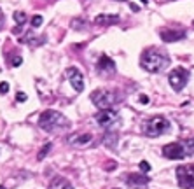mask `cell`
I'll list each match as a JSON object with an SVG mask.
<instances>
[{
    "label": "cell",
    "mask_w": 194,
    "mask_h": 189,
    "mask_svg": "<svg viewBox=\"0 0 194 189\" xmlns=\"http://www.w3.org/2000/svg\"><path fill=\"white\" fill-rule=\"evenodd\" d=\"M91 140H93L91 133H72V135L68 137V144H70V146H75V147L87 146Z\"/></svg>",
    "instance_id": "11"
},
{
    "label": "cell",
    "mask_w": 194,
    "mask_h": 189,
    "mask_svg": "<svg viewBox=\"0 0 194 189\" xmlns=\"http://www.w3.org/2000/svg\"><path fill=\"white\" fill-rule=\"evenodd\" d=\"M140 103L147 105V103H149V97H147V95H140Z\"/></svg>",
    "instance_id": "23"
},
{
    "label": "cell",
    "mask_w": 194,
    "mask_h": 189,
    "mask_svg": "<svg viewBox=\"0 0 194 189\" xmlns=\"http://www.w3.org/2000/svg\"><path fill=\"white\" fill-rule=\"evenodd\" d=\"M163 154L166 159H184V158L194 154V140L187 138L182 142H172L163 147Z\"/></svg>",
    "instance_id": "3"
},
{
    "label": "cell",
    "mask_w": 194,
    "mask_h": 189,
    "mask_svg": "<svg viewBox=\"0 0 194 189\" xmlns=\"http://www.w3.org/2000/svg\"><path fill=\"white\" fill-rule=\"evenodd\" d=\"M67 77H68L72 88H74L77 93H81L82 89H84V77H82V72L79 70L77 67H70V68L67 70Z\"/></svg>",
    "instance_id": "9"
},
{
    "label": "cell",
    "mask_w": 194,
    "mask_h": 189,
    "mask_svg": "<svg viewBox=\"0 0 194 189\" xmlns=\"http://www.w3.org/2000/svg\"><path fill=\"white\" fill-rule=\"evenodd\" d=\"M14 21L18 23V27H19V25H23V23L26 21V14H25V12H21V11L14 12Z\"/></svg>",
    "instance_id": "16"
},
{
    "label": "cell",
    "mask_w": 194,
    "mask_h": 189,
    "mask_svg": "<svg viewBox=\"0 0 194 189\" xmlns=\"http://www.w3.org/2000/svg\"><path fill=\"white\" fill-rule=\"evenodd\" d=\"M49 149H51V144H46V146L42 147V151L38 152V159H44V158H46V154L49 152Z\"/></svg>",
    "instance_id": "18"
},
{
    "label": "cell",
    "mask_w": 194,
    "mask_h": 189,
    "mask_svg": "<svg viewBox=\"0 0 194 189\" xmlns=\"http://www.w3.org/2000/svg\"><path fill=\"white\" fill-rule=\"evenodd\" d=\"M119 21V16H110V14H98L96 18H95V23L96 25H100V27H103V25H110V23H117Z\"/></svg>",
    "instance_id": "14"
},
{
    "label": "cell",
    "mask_w": 194,
    "mask_h": 189,
    "mask_svg": "<svg viewBox=\"0 0 194 189\" xmlns=\"http://www.w3.org/2000/svg\"><path fill=\"white\" fill-rule=\"evenodd\" d=\"M96 70L100 76L103 77H108V76H114L115 74V63H114L112 58H108V56H100V60H98L96 63Z\"/></svg>",
    "instance_id": "8"
},
{
    "label": "cell",
    "mask_w": 194,
    "mask_h": 189,
    "mask_svg": "<svg viewBox=\"0 0 194 189\" xmlns=\"http://www.w3.org/2000/svg\"><path fill=\"white\" fill-rule=\"evenodd\" d=\"M49 189H74V186H72L65 177H56L53 182H51Z\"/></svg>",
    "instance_id": "15"
},
{
    "label": "cell",
    "mask_w": 194,
    "mask_h": 189,
    "mask_svg": "<svg viewBox=\"0 0 194 189\" xmlns=\"http://www.w3.org/2000/svg\"><path fill=\"white\" fill-rule=\"evenodd\" d=\"M140 170L142 172H149V170H151V165H149L147 161H142L140 163Z\"/></svg>",
    "instance_id": "20"
},
{
    "label": "cell",
    "mask_w": 194,
    "mask_h": 189,
    "mask_svg": "<svg viewBox=\"0 0 194 189\" xmlns=\"http://www.w3.org/2000/svg\"><path fill=\"white\" fill-rule=\"evenodd\" d=\"M21 61H23L21 56H16V58H14V61H12V65H14V67H19V65H21Z\"/></svg>",
    "instance_id": "22"
},
{
    "label": "cell",
    "mask_w": 194,
    "mask_h": 189,
    "mask_svg": "<svg viewBox=\"0 0 194 189\" xmlns=\"http://www.w3.org/2000/svg\"><path fill=\"white\" fill-rule=\"evenodd\" d=\"M151 180V179L147 177V175H143V173H129L128 179H126V182H128V186L131 189H138L142 187L143 184H147Z\"/></svg>",
    "instance_id": "12"
},
{
    "label": "cell",
    "mask_w": 194,
    "mask_h": 189,
    "mask_svg": "<svg viewBox=\"0 0 194 189\" xmlns=\"http://www.w3.org/2000/svg\"><path fill=\"white\" fill-rule=\"evenodd\" d=\"M38 126L42 128L44 131L47 133H54V131L65 130L70 126V121L65 117L61 112H56V110H44L38 117Z\"/></svg>",
    "instance_id": "2"
},
{
    "label": "cell",
    "mask_w": 194,
    "mask_h": 189,
    "mask_svg": "<svg viewBox=\"0 0 194 189\" xmlns=\"http://www.w3.org/2000/svg\"><path fill=\"white\" fill-rule=\"evenodd\" d=\"M140 2H143V4H147V2H149V0H140Z\"/></svg>",
    "instance_id": "25"
},
{
    "label": "cell",
    "mask_w": 194,
    "mask_h": 189,
    "mask_svg": "<svg viewBox=\"0 0 194 189\" xmlns=\"http://www.w3.org/2000/svg\"><path fill=\"white\" fill-rule=\"evenodd\" d=\"M189 81V72L184 68V67H177V68H173L170 74H168V82H170V86L175 89V91H180L185 88Z\"/></svg>",
    "instance_id": "7"
},
{
    "label": "cell",
    "mask_w": 194,
    "mask_h": 189,
    "mask_svg": "<svg viewBox=\"0 0 194 189\" xmlns=\"http://www.w3.org/2000/svg\"><path fill=\"white\" fill-rule=\"evenodd\" d=\"M7 91H9V84H7V82H0V93L6 95Z\"/></svg>",
    "instance_id": "19"
},
{
    "label": "cell",
    "mask_w": 194,
    "mask_h": 189,
    "mask_svg": "<svg viewBox=\"0 0 194 189\" xmlns=\"http://www.w3.org/2000/svg\"><path fill=\"white\" fill-rule=\"evenodd\" d=\"M91 102L95 103L100 110L112 109V105L117 102V95L114 91H108V89H96V91L91 93Z\"/></svg>",
    "instance_id": "5"
},
{
    "label": "cell",
    "mask_w": 194,
    "mask_h": 189,
    "mask_svg": "<svg viewBox=\"0 0 194 189\" xmlns=\"http://www.w3.org/2000/svg\"><path fill=\"white\" fill-rule=\"evenodd\" d=\"M40 25H42V16H38V14H37V16H33L32 18V27L33 28H38Z\"/></svg>",
    "instance_id": "17"
},
{
    "label": "cell",
    "mask_w": 194,
    "mask_h": 189,
    "mask_svg": "<svg viewBox=\"0 0 194 189\" xmlns=\"http://www.w3.org/2000/svg\"><path fill=\"white\" fill-rule=\"evenodd\" d=\"M177 182L182 189H194V165H182L177 168Z\"/></svg>",
    "instance_id": "6"
},
{
    "label": "cell",
    "mask_w": 194,
    "mask_h": 189,
    "mask_svg": "<svg viewBox=\"0 0 194 189\" xmlns=\"http://www.w3.org/2000/svg\"><path fill=\"white\" fill-rule=\"evenodd\" d=\"M0 189H6V187H4V186H0Z\"/></svg>",
    "instance_id": "26"
},
{
    "label": "cell",
    "mask_w": 194,
    "mask_h": 189,
    "mask_svg": "<svg viewBox=\"0 0 194 189\" xmlns=\"http://www.w3.org/2000/svg\"><path fill=\"white\" fill-rule=\"evenodd\" d=\"M117 112H114L112 109H105V110H100L96 114V123L103 128H108L112 126L114 123H117Z\"/></svg>",
    "instance_id": "10"
},
{
    "label": "cell",
    "mask_w": 194,
    "mask_h": 189,
    "mask_svg": "<svg viewBox=\"0 0 194 189\" xmlns=\"http://www.w3.org/2000/svg\"><path fill=\"white\" fill-rule=\"evenodd\" d=\"M184 37H185V32H184V30H173V28H170V30L161 32V39L164 42H178V40L184 39Z\"/></svg>",
    "instance_id": "13"
},
{
    "label": "cell",
    "mask_w": 194,
    "mask_h": 189,
    "mask_svg": "<svg viewBox=\"0 0 194 189\" xmlns=\"http://www.w3.org/2000/svg\"><path fill=\"white\" fill-rule=\"evenodd\" d=\"M192 27H194V21H192Z\"/></svg>",
    "instance_id": "27"
},
{
    "label": "cell",
    "mask_w": 194,
    "mask_h": 189,
    "mask_svg": "<svg viewBox=\"0 0 194 189\" xmlns=\"http://www.w3.org/2000/svg\"><path fill=\"white\" fill-rule=\"evenodd\" d=\"M168 130H170V121L166 117H163V116H154L152 119L145 121V124H143V133L147 137H152V138L161 137Z\"/></svg>",
    "instance_id": "4"
},
{
    "label": "cell",
    "mask_w": 194,
    "mask_h": 189,
    "mask_svg": "<svg viewBox=\"0 0 194 189\" xmlns=\"http://www.w3.org/2000/svg\"><path fill=\"white\" fill-rule=\"evenodd\" d=\"M168 65H170V58H168L166 54H163L161 51L156 49V47L145 49L140 56V67L147 72H152V74L161 72L163 68L168 67Z\"/></svg>",
    "instance_id": "1"
},
{
    "label": "cell",
    "mask_w": 194,
    "mask_h": 189,
    "mask_svg": "<svg viewBox=\"0 0 194 189\" xmlns=\"http://www.w3.org/2000/svg\"><path fill=\"white\" fill-rule=\"evenodd\" d=\"M129 7H131V11H138V6H135V4H129Z\"/></svg>",
    "instance_id": "24"
},
{
    "label": "cell",
    "mask_w": 194,
    "mask_h": 189,
    "mask_svg": "<svg viewBox=\"0 0 194 189\" xmlns=\"http://www.w3.org/2000/svg\"><path fill=\"white\" fill-rule=\"evenodd\" d=\"M16 100H18V102H25V100H26V95H25V93H21V91H19V93H18V95H16Z\"/></svg>",
    "instance_id": "21"
}]
</instances>
